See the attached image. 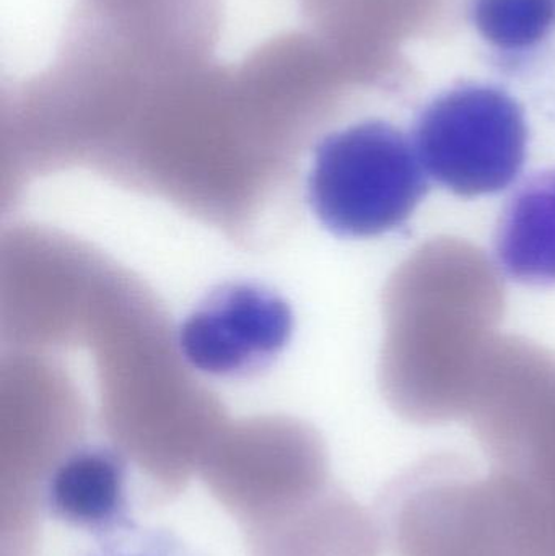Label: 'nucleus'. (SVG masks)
<instances>
[{
	"mask_svg": "<svg viewBox=\"0 0 555 556\" xmlns=\"http://www.w3.org/2000/svg\"><path fill=\"white\" fill-rule=\"evenodd\" d=\"M494 256L505 277L528 287H555V169L537 173L502 212Z\"/></svg>",
	"mask_w": 555,
	"mask_h": 556,
	"instance_id": "423d86ee",
	"label": "nucleus"
},
{
	"mask_svg": "<svg viewBox=\"0 0 555 556\" xmlns=\"http://www.w3.org/2000/svg\"><path fill=\"white\" fill-rule=\"evenodd\" d=\"M46 506L59 521L104 532L126 522V460L104 446L62 454L45 482Z\"/></svg>",
	"mask_w": 555,
	"mask_h": 556,
	"instance_id": "39448f33",
	"label": "nucleus"
},
{
	"mask_svg": "<svg viewBox=\"0 0 555 556\" xmlns=\"http://www.w3.org/2000/svg\"><path fill=\"white\" fill-rule=\"evenodd\" d=\"M471 18L499 51L524 52L554 31L555 0H472Z\"/></svg>",
	"mask_w": 555,
	"mask_h": 556,
	"instance_id": "0eeeda50",
	"label": "nucleus"
},
{
	"mask_svg": "<svg viewBox=\"0 0 555 556\" xmlns=\"http://www.w3.org/2000/svg\"><path fill=\"white\" fill-rule=\"evenodd\" d=\"M244 531L250 556H378L380 551V534L368 513L329 486Z\"/></svg>",
	"mask_w": 555,
	"mask_h": 556,
	"instance_id": "20e7f679",
	"label": "nucleus"
},
{
	"mask_svg": "<svg viewBox=\"0 0 555 556\" xmlns=\"http://www.w3.org/2000/svg\"><path fill=\"white\" fill-rule=\"evenodd\" d=\"M295 317L282 294L257 281H228L205 294L178 327L179 353L218 379L260 375L292 340Z\"/></svg>",
	"mask_w": 555,
	"mask_h": 556,
	"instance_id": "7ed1b4c3",
	"label": "nucleus"
},
{
	"mask_svg": "<svg viewBox=\"0 0 555 556\" xmlns=\"http://www.w3.org/2000/svg\"><path fill=\"white\" fill-rule=\"evenodd\" d=\"M429 191L413 140L368 119L323 137L306 176V202L339 238H375L403 227Z\"/></svg>",
	"mask_w": 555,
	"mask_h": 556,
	"instance_id": "f257e3e1",
	"label": "nucleus"
},
{
	"mask_svg": "<svg viewBox=\"0 0 555 556\" xmlns=\"http://www.w3.org/2000/svg\"><path fill=\"white\" fill-rule=\"evenodd\" d=\"M528 139L524 108L512 94L468 84L427 104L411 140L429 178L459 198H479L520 178Z\"/></svg>",
	"mask_w": 555,
	"mask_h": 556,
	"instance_id": "f03ea898",
	"label": "nucleus"
}]
</instances>
